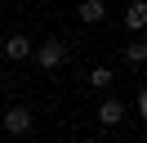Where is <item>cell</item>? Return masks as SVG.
Wrapping results in <instances>:
<instances>
[{
    "label": "cell",
    "instance_id": "6da1fadb",
    "mask_svg": "<svg viewBox=\"0 0 147 143\" xmlns=\"http://www.w3.org/2000/svg\"><path fill=\"white\" fill-rule=\"evenodd\" d=\"M31 58H36L40 72H58V67L67 63V45L58 40V36H49V40H40L36 49H31Z\"/></svg>",
    "mask_w": 147,
    "mask_h": 143
},
{
    "label": "cell",
    "instance_id": "7a4b0ae2",
    "mask_svg": "<svg viewBox=\"0 0 147 143\" xmlns=\"http://www.w3.org/2000/svg\"><path fill=\"white\" fill-rule=\"evenodd\" d=\"M31 125H36V116H31V107H22V103L5 107V130H9L13 139H22V134H31Z\"/></svg>",
    "mask_w": 147,
    "mask_h": 143
},
{
    "label": "cell",
    "instance_id": "3957f363",
    "mask_svg": "<svg viewBox=\"0 0 147 143\" xmlns=\"http://www.w3.org/2000/svg\"><path fill=\"white\" fill-rule=\"evenodd\" d=\"M31 49H36V45H31V36H22V31H13L9 40H5V58H9V63L31 58Z\"/></svg>",
    "mask_w": 147,
    "mask_h": 143
},
{
    "label": "cell",
    "instance_id": "277c9868",
    "mask_svg": "<svg viewBox=\"0 0 147 143\" xmlns=\"http://www.w3.org/2000/svg\"><path fill=\"white\" fill-rule=\"evenodd\" d=\"M76 18H80V22H102V18H107V0H80V5H76Z\"/></svg>",
    "mask_w": 147,
    "mask_h": 143
},
{
    "label": "cell",
    "instance_id": "5b68a950",
    "mask_svg": "<svg viewBox=\"0 0 147 143\" xmlns=\"http://www.w3.org/2000/svg\"><path fill=\"white\" fill-rule=\"evenodd\" d=\"M120 121H125L120 98H102V103H98V125H120Z\"/></svg>",
    "mask_w": 147,
    "mask_h": 143
},
{
    "label": "cell",
    "instance_id": "8992f818",
    "mask_svg": "<svg viewBox=\"0 0 147 143\" xmlns=\"http://www.w3.org/2000/svg\"><path fill=\"white\" fill-rule=\"evenodd\" d=\"M125 27H129V31H143V27H147V5H143V0H134V5L125 9Z\"/></svg>",
    "mask_w": 147,
    "mask_h": 143
},
{
    "label": "cell",
    "instance_id": "52a82bcc",
    "mask_svg": "<svg viewBox=\"0 0 147 143\" xmlns=\"http://www.w3.org/2000/svg\"><path fill=\"white\" fill-rule=\"evenodd\" d=\"M143 58H147V45L143 40H129L125 45V63H129V67H143Z\"/></svg>",
    "mask_w": 147,
    "mask_h": 143
},
{
    "label": "cell",
    "instance_id": "ba28073f",
    "mask_svg": "<svg viewBox=\"0 0 147 143\" xmlns=\"http://www.w3.org/2000/svg\"><path fill=\"white\" fill-rule=\"evenodd\" d=\"M111 80H116V72H111V67H94V72H89V85H94V89H107Z\"/></svg>",
    "mask_w": 147,
    "mask_h": 143
},
{
    "label": "cell",
    "instance_id": "9c48e42d",
    "mask_svg": "<svg viewBox=\"0 0 147 143\" xmlns=\"http://www.w3.org/2000/svg\"><path fill=\"white\" fill-rule=\"evenodd\" d=\"M134 112L147 116V89H138V94H134Z\"/></svg>",
    "mask_w": 147,
    "mask_h": 143
},
{
    "label": "cell",
    "instance_id": "30bf717a",
    "mask_svg": "<svg viewBox=\"0 0 147 143\" xmlns=\"http://www.w3.org/2000/svg\"><path fill=\"white\" fill-rule=\"evenodd\" d=\"M85 143H98V139H85Z\"/></svg>",
    "mask_w": 147,
    "mask_h": 143
}]
</instances>
